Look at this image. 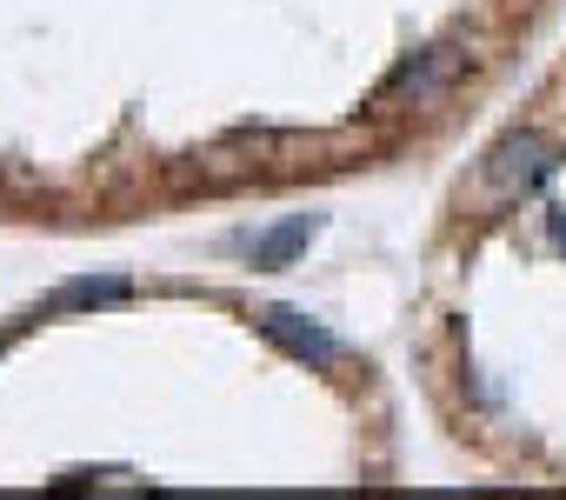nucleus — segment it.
Segmentation results:
<instances>
[{
	"mask_svg": "<svg viewBox=\"0 0 566 500\" xmlns=\"http://www.w3.org/2000/svg\"><path fill=\"white\" fill-rule=\"evenodd\" d=\"M460 67H467V54H460L453 41H447V48H427V54H413V61L380 87V107H394V101H407V94H413V101H433Z\"/></svg>",
	"mask_w": 566,
	"mask_h": 500,
	"instance_id": "nucleus-3",
	"label": "nucleus"
},
{
	"mask_svg": "<svg viewBox=\"0 0 566 500\" xmlns=\"http://www.w3.org/2000/svg\"><path fill=\"white\" fill-rule=\"evenodd\" d=\"M546 174H553V154H546V140H533V134H506V140L486 154V167H480V187H486V194H500V200H513V194L539 187Z\"/></svg>",
	"mask_w": 566,
	"mask_h": 500,
	"instance_id": "nucleus-1",
	"label": "nucleus"
},
{
	"mask_svg": "<svg viewBox=\"0 0 566 500\" xmlns=\"http://www.w3.org/2000/svg\"><path fill=\"white\" fill-rule=\"evenodd\" d=\"M134 288L120 281V274H101V281H67V288H54V314H67V308H114V301H127Z\"/></svg>",
	"mask_w": 566,
	"mask_h": 500,
	"instance_id": "nucleus-5",
	"label": "nucleus"
},
{
	"mask_svg": "<svg viewBox=\"0 0 566 500\" xmlns=\"http://www.w3.org/2000/svg\"><path fill=\"white\" fill-rule=\"evenodd\" d=\"M314 233H321V213H287L280 227L253 233V268H287L294 254H307Z\"/></svg>",
	"mask_w": 566,
	"mask_h": 500,
	"instance_id": "nucleus-4",
	"label": "nucleus"
},
{
	"mask_svg": "<svg viewBox=\"0 0 566 500\" xmlns=\"http://www.w3.org/2000/svg\"><path fill=\"white\" fill-rule=\"evenodd\" d=\"M260 334L273 341V347H287L294 361H314V367H327V361H340V341L321 327V321H307V314H294V308H266L260 314Z\"/></svg>",
	"mask_w": 566,
	"mask_h": 500,
	"instance_id": "nucleus-2",
	"label": "nucleus"
}]
</instances>
